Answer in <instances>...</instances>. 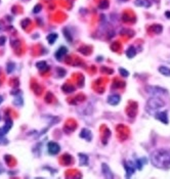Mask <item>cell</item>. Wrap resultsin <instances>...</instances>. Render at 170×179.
<instances>
[{"instance_id": "cell-1", "label": "cell", "mask_w": 170, "mask_h": 179, "mask_svg": "<svg viewBox=\"0 0 170 179\" xmlns=\"http://www.w3.org/2000/svg\"><path fill=\"white\" fill-rule=\"evenodd\" d=\"M151 162L156 168L168 170L170 169V150L159 148L151 154Z\"/></svg>"}, {"instance_id": "cell-2", "label": "cell", "mask_w": 170, "mask_h": 179, "mask_svg": "<svg viewBox=\"0 0 170 179\" xmlns=\"http://www.w3.org/2000/svg\"><path fill=\"white\" fill-rule=\"evenodd\" d=\"M165 106V103L158 96L151 97L146 103V112L150 115H155L160 109Z\"/></svg>"}, {"instance_id": "cell-3", "label": "cell", "mask_w": 170, "mask_h": 179, "mask_svg": "<svg viewBox=\"0 0 170 179\" xmlns=\"http://www.w3.org/2000/svg\"><path fill=\"white\" fill-rule=\"evenodd\" d=\"M146 90L148 93L152 94V95H155V96L168 94V91L165 88H162V87H158V86H146Z\"/></svg>"}, {"instance_id": "cell-4", "label": "cell", "mask_w": 170, "mask_h": 179, "mask_svg": "<svg viewBox=\"0 0 170 179\" xmlns=\"http://www.w3.org/2000/svg\"><path fill=\"white\" fill-rule=\"evenodd\" d=\"M47 150H48L49 154L54 156V155H58L59 153L61 147H59V143L54 142V141H50V142H48V144H47Z\"/></svg>"}, {"instance_id": "cell-5", "label": "cell", "mask_w": 170, "mask_h": 179, "mask_svg": "<svg viewBox=\"0 0 170 179\" xmlns=\"http://www.w3.org/2000/svg\"><path fill=\"white\" fill-rule=\"evenodd\" d=\"M124 168L126 170V175L125 176L129 178L131 176V175L135 172V164L132 163V162H125L124 163Z\"/></svg>"}, {"instance_id": "cell-6", "label": "cell", "mask_w": 170, "mask_h": 179, "mask_svg": "<svg viewBox=\"0 0 170 179\" xmlns=\"http://www.w3.org/2000/svg\"><path fill=\"white\" fill-rule=\"evenodd\" d=\"M11 127H12V120L9 119V118H7V119H6L5 125L3 127L0 128V137H4L5 135L7 134V132Z\"/></svg>"}, {"instance_id": "cell-7", "label": "cell", "mask_w": 170, "mask_h": 179, "mask_svg": "<svg viewBox=\"0 0 170 179\" xmlns=\"http://www.w3.org/2000/svg\"><path fill=\"white\" fill-rule=\"evenodd\" d=\"M155 118L159 120L163 124H168V116L167 112H157L155 114Z\"/></svg>"}, {"instance_id": "cell-8", "label": "cell", "mask_w": 170, "mask_h": 179, "mask_svg": "<svg viewBox=\"0 0 170 179\" xmlns=\"http://www.w3.org/2000/svg\"><path fill=\"white\" fill-rule=\"evenodd\" d=\"M120 101H121V97L118 94H112L108 97V103L111 106H117L118 103H120Z\"/></svg>"}, {"instance_id": "cell-9", "label": "cell", "mask_w": 170, "mask_h": 179, "mask_svg": "<svg viewBox=\"0 0 170 179\" xmlns=\"http://www.w3.org/2000/svg\"><path fill=\"white\" fill-rule=\"evenodd\" d=\"M102 174H104V176L106 178H114V174L112 173V170L107 164L104 163L102 165Z\"/></svg>"}, {"instance_id": "cell-10", "label": "cell", "mask_w": 170, "mask_h": 179, "mask_svg": "<svg viewBox=\"0 0 170 179\" xmlns=\"http://www.w3.org/2000/svg\"><path fill=\"white\" fill-rule=\"evenodd\" d=\"M67 52H68V50H67L66 47H59V48L58 49V51L55 52V57L58 60H61L63 59V56H64L65 55H67Z\"/></svg>"}, {"instance_id": "cell-11", "label": "cell", "mask_w": 170, "mask_h": 179, "mask_svg": "<svg viewBox=\"0 0 170 179\" xmlns=\"http://www.w3.org/2000/svg\"><path fill=\"white\" fill-rule=\"evenodd\" d=\"M134 4L136 6H139V7H146L148 8L151 6V2L149 0H135L134 1Z\"/></svg>"}, {"instance_id": "cell-12", "label": "cell", "mask_w": 170, "mask_h": 179, "mask_svg": "<svg viewBox=\"0 0 170 179\" xmlns=\"http://www.w3.org/2000/svg\"><path fill=\"white\" fill-rule=\"evenodd\" d=\"M126 55H127L128 59H133L136 55V50L134 46H129L128 49H126Z\"/></svg>"}, {"instance_id": "cell-13", "label": "cell", "mask_w": 170, "mask_h": 179, "mask_svg": "<svg viewBox=\"0 0 170 179\" xmlns=\"http://www.w3.org/2000/svg\"><path fill=\"white\" fill-rule=\"evenodd\" d=\"M79 164L80 166H86V165H88V157L84 154H79Z\"/></svg>"}, {"instance_id": "cell-14", "label": "cell", "mask_w": 170, "mask_h": 179, "mask_svg": "<svg viewBox=\"0 0 170 179\" xmlns=\"http://www.w3.org/2000/svg\"><path fill=\"white\" fill-rule=\"evenodd\" d=\"M80 137L85 138L87 141H90L91 140V132L88 129H83L81 131V133H80Z\"/></svg>"}, {"instance_id": "cell-15", "label": "cell", "mask_w": 170, "mask_h": 179, "mask_svg": "<svg viewBox=\"0 0 170 179\" xmlns=\"http://www.w3.org/2000/svg\"><path fill=\"white\" fill-rule=\"evenodd\" d=\"M158 71L162 74L163 76L170 77V69H169V68L165 67V66H161V67H159Z\"/></svg>"}, {"instance_id": "cell-16", "label": "cell", "mask_w": 170, "mask_h": 179, "mask_svg": "<svg viewBox=\"0 0 170 179\" xmlns=\"http://www.w3.org/2000/svg\"><path fill=\"white\" fill-rule=\"evenodd\" d=\"M56 39H58V34H55V33L49 34L47 36V41L49 44H53V43L56 41Z\"/></svg>"}, {"instance_id": "cell-17", "label": "cell", "mask_w": 170, "mask_h": 179, "mask_svg": "<svg viewBox=\"0 0 170 179\" xmlns=\"http://www.w3.org/2000/svg\"><path fill=\"white\" fill-rule=\"evenodd\" d=\"M13 104L16 107H22L24 104V100H23L22 96H16L15 99H13Z\"/></svg>"}, {"instance_id": "cell-18", "label": "cell", "mask_w": 170, "mask_h": 179, "mask_svg": "<svg viewBox=\"0 0 170 179\" xmlns=\"http://www.w3.org/2000/svg\"><path fill=\"white\" fill-rule=\"evenodd\" d=\"M36 67H37L40 71L48 70V66H47V63H46L45 62H38L37 63H36Z\"/></svg>"}, {"instance_id": "cell-19", "label": "cell", "mask_w": 170, "mask_h": 179, "mask_svg": "<svg viewBox=\"0 0 170 179\" xmlns=\"http://www.w3.org/2000/svg\"><path fill=\"white\" fill-rule=\"evenodd\" d=\"M135 167L138 169V170H142V167H144V164H142V159H137L135 162Z\"/></svg>"}, {"instance_id": "cell-20", "label": "cell", "mask_w": 170, "mask_h": 179, "mask_svg": "<svg viewBox=\"0 0 170 179\" xmlns=\"http://www.w3.org/2000/svg\"><path fill=\"white\" fill-rule=\"evenodd\" d=\"M15 70V63H7V73L11 74Z\"/></svg>"}, {"instance_id": "cell-21", "label": "cell", "mask_w": 170, "mask_h": 179, "mask_svg": "<svg viewBox=\"0 0 170 179\" xmlns=\"http://www.w3.org/2000/svg\"><path fill=\"white\" fill-rule=\"evenodd\" d=\"M119 72H120V74H121V76H123V77H128L129 76V72H128V71H126L125 69H123V68H120Z\"/></svg>"}, {"instance_id": "cell-22", "label": "cell", "mask_w": 170, "mask_h": 179, "mask_svg": "<svg viewBox=\"0 0 170 179\" xmlns=\"http://www.w3.org/2000/svg\"><path fill=\"white\" fill-rule=\"evenodd\" d=\"M69 32H68V30L67 29H64V35L66 36V38H67V40L68 41H70V42H72V36L70 35V34H68Z\"/></svg>"}, {"instance_id": "cell-23", "label": "cell", "mask_w": 170, "mask_h": 179, "mask_svg": "<svg viewBox=\"0 0 170 179\" xmlns=\"http://www.w3.org/2000/svg\"><path fill=\"white\" fill-rule=\"evenodd\" d=\"M108 5H109V3L107 0H102V3L101 2L99 3V7L102 8V9H105V8H108Z\"/></svg>"}, {"instance_id": "cell-24", "label": "cell", "mask_w": 170, "mask_h": 179, "mask_svg": "<svg viewBox=\"0 0 170 179\" xmlns=\"http://www.w3.org/2000/svg\"><path fill=\"white\" fill-rule=\"evenodd\" d=\"M41 8H42L41 4H37V5H35L34 9H33V12H34V13H38L40 11H41Z\"/></svg>"}, {"instance_id": "cell-25", "label": "cell", "mask_w": 170, "mask_h": 179, "mask_svg": "<svg viewBox=\"0 0 170 179\" xmlns=\"http://www.w3.org/2000/svg\"><path fill=\"white\" fill-rule=\"evenodd\" d=\"M5 41H6V37L5 36H1L0 37V46H3L5 44Z\"/></svg>"}, {"instance_id": "cell-26", "label": "cell", "mask_w": 170, "mask_h": 179, "mask_svg": "<svg viewBox=\"0 0 170 179\" xmlns=\"http://www.w3.org/2000/svg\"><path fill=\"white\" fill-rule=\"evenodd\" d=\"M165 15L167 16L168 19H170V12H169V11H166V12H165Z\"/></svg>"}, {"instance_id": "cell-27", "label": "cell", "mask_w": 170, "mask_h": 179, "mask_svg": "<svg viewBox=\"0 0 170 179\" xmlns=\"http://www.w3.org/2000/svg\"><path fill=\"white\" fill-rule=\"evenodd\" d=\"M2 101H3V96H1V95H0V103H1Z\"/></svg>"}]
</instances>
